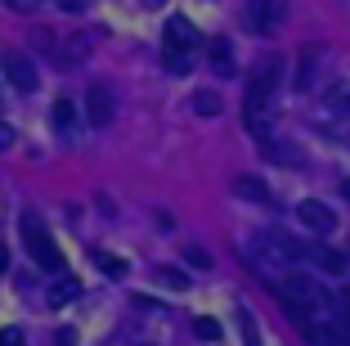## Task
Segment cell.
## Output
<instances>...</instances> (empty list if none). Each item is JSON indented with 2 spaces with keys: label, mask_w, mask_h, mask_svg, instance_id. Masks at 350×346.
Listing matches in <instances>:
<instances>
[{
  "label": "cell",
  "mask_w": 350,
  "mask_h": 346,
  "mask_svg": "<svg viewBox=\"0 0 350 346\" xmlns=\"http://www.w3.org/2000/svg\"><path fill=\"white\" fill-rule=\"evenodd\" d=\"M243 252H247L256 265H265V270H297V265L306 261V247H301L292 234H283V230H260Z\"/></svg>",
  "instance_id": "6da1fadb"
},
{
  "label": "cell",
  "mask_w": 350,
  "mask_h": 346,
  "mask_svg": "<svg viewBox=\"0 0 350 346\" xmlns=\"http://www.w3.org/2000/svg\"><path fill=\"white\" fill-rule=\"evenodd\" d=\"M23 238H27V252H31V261L41 265V270H50L54 279L63 275V252L54 247V238L45 234V225L36 221V216H23Z\"/></svg>",
  "instance_id": "7a4b0ae2"
},
{
  "label": "cell",
  "mask_w": 350,
  "mask_h": 346,
  "mask_svg": "<svg viewBox=\"0 0 350 346\" xmlns=\"http://www.w3.org/2000/svg\"><path fill=\"white\" fill-rule=\"evenodd\" d=\"M274 90H283V59L278 54H260L247 72V99L274 103Z\"/></svg>",
  "instance_id": "3957f363"
},
{
  "label": "cell",
  "mask_w": 350,
  "mask_h": 346,
  "mask_svg": "<svg viewBox=\"0 0 350 346\" xmlns=\"http://www.w3.org/2000/svg\"><path fill=\"white\" fill-rule=\"evenodd\" d=\"M0 68H5V77H10V86L14 90H36V63H31V54H23V50H5L0 54Z\"/></svg>",
  "instance_id": "277c9868"
},
{
  "label": "cell",
  "mask_w": 350,
  "mask_h": 346,
  "mask_svg": "<svg viewBox=\"0 0 350 346\" xmlns=\"http://www.w3.org/2000/svg\"><path fill=\"white\" fill-rule=\"evenodd\" d=\"M283 18H288V5L283 0H252L247 5V27L252 32H278L283 27Z\"/></svg>",
  "instance_id": "5b68a950"
},
{
  "label": "cell",
  "mask_w": 350,
  "mask_h": 346,
  "mask_svg": "<svg viewBox=\"0 0 350 346\" xmlns=\"http://www.w3.org/2000/svg\"><path fill=\"white\" fill-rule=\"evenodd\" d=\"M162 36H166V50H180V54H193L198 45H202L198 27L185 18V14H175V18H166V23H162Z\"/></svg>",
  "instance_id": "8992f818"
},
{
  "label": "cell",
  "mask_w": 350,
  "mask_h": 346,
  "mask_svg": "<svg viewBox=\"0 0 350 346\" xmlns=\"http://www.w3.org/2000/svg\"><path fill=\"white\" fill-rule=\"evenodd\" d=\"M243 126H247L260 144L274 140V103H265V99H243Z\"/></svg>",
  "instance_id": "52a82bcc"
},
{
  "label": "cell",
  "mask_w": 350,
  "mask_h": 346,
  "mask_svg": "<svg viewBox=\"0 0 350 346\" xmlns=\"http://www.w3.org/2000/svg\"><path fill=\"white\" fill-rule=\"evenodd\" d=\"M297 221L306 225L310 234H332V230H337V212H332L328 203H314V198H306V203L297 207Z\"/></svg>",
  "instance_id": "ba28073f"
},
{
  "label": "cell",
  "mask_w": 350,
  "mask_h": 346,
  "mask_svg": "<svg viewBox=\"0 0 350 346\" xmlns=\"http://www.w3.org/2000/svg\"><path fill=\"white\" fill-rule=\"evenodd\" d=\"M85 112H90V126H108L113 112H117L113 90H108V86H90V90H85Z\"/></svg>",
  "instance_id": "9c48e42d"
},
{
  "label": "cell",
  "mask_w": 350,
  "mask_h": 346,
  "mask_svg": "<svg viewBox=\"0 0 350 346\" xmlns=\"http://www.w3.org/2000/svg\"><path fill=\"white\" fill-rule=\"evenodd\" d=\"M306 261H310V265H319L323 275H350V256L337 252V247L314 243V247H306Z\"/></svg>",
  "instance_id": "30bf717a"
},
{
  "label": "cell",
  "mask_w": 350,
  "mask_h": 346,
  "mask_svg": "<svg viewBox=\"0 0 350 346\" xmlns=\"http://www.w3.org/2000/svg\"><path fill=\"white\" fill-rule=\"evenodd\" d=\"M81 297V279H72V275H59L50 284V293H45V301L50 306H68V301H77Z\"/></svg>",
  "instance_id": "8fae6325"
},
{
  "label": "cell",
  "mask_w": 350,
  "mask_h": 346,
  "mask_svg": "<svg viewBox=\"0 0 350 346\" xmlns=\"http://www.w3.org/2000/svg\"><path fill=\"white\" fill-rule=\"evenodd\" d=\"M234 189H238V198H247V203H274V194H269V184L260 180V175H238Z\"/></svg>",
  "instance_id": "7c38bea8"
},
{
  "label": "cell",
  "mask_w": 350,
  "mask_h": 346,
  "mask_svg": "<svg viewBox=\"0 0 350 346\" xmlns=\"http://www.w3.org/2000/svg\"><path fill=\"white\" fill-rule=\"evenodd\" d=\"M323 108H328L332 117H346V112H350V82H346V77L323 90Z\"/></svg>",
  "instance_id": "4fadbf2b"
},
{
  "label": "cell",
  "mask_w": 350,
  "mask_h": 346,
  "mask_svg": "<svg viewBox=\"0 0 350 346\" xmlns=\"http://www.w3.org/2000/svg\"><path fill=\"white\" fill-rule=\"evenodd\" d=\"M319 63H323V50H314V45H306V50H301L297 90H310V86H314V72H319Z\"/></svg>",
  "instance_id": "5bb4252c"
},
{
  "label": "cell",
  "mask_w": 350,
  "mask_h": 346,
  "mask_svg": "<svg viewBox=\"0 0 350 346\" xmlns=\"http://www.w3.org/2000/svg\"><path fill=\"white\" fill-rule=\"evenodd\" d=\"M211 68H216L220 77H234V45H229L225 36L211 41Z\"/></svg>",
  "instance_id": "9a60e30c"
},
{
  "label": "cell",
  "mask_w": 350,
  "mask_h": 346,
  "mask_svg": "<svg viewBox=\"0 0 350 346\" xmlns=\"http://www.w3.org/2000/svg\"><path fill=\"white\" fill-rule=\"evenodd\" d=\"M50 117H54V131H59V135H72V131H77V108H72L68 99H54Z\"/></svg>",
  "instance_id": "2e32d148"
},
{
  "label": "cell",
  "mask_w": 350,
  "mask_h": 346,
  "mask_svg": "<svg viewBox=\"0 0 350 346\" xmlns=\"http://www.w3.org/2000/svg\"><path fill=\"white\" fill-rule=\"evenodd\" d=\"M265 153H269V158H283L288 166H301V149L288 144V140H265Z\"/></svg>",
  "instance_id": "e0dca14e"
},
{
  "label": "cell",
  "mask_w": 350,
  "mask_h": 346,
  "mask_svg": "<svg viewBox=\"0 0 350 346\" xmlns=\"http://www.w3.org/2000/svg\"><path fill=\"white\" fill-rule=\"evenodd\" d=\"M193 112H202V117H216V112H220V95H216V90H198V95H193Z\"/></svg>",
  "instance_id": "ac0fdd59"
},
{
  "label": "cell",
  "mask_w": 350,
  "mask_h": 346,
  "mask_svg": "<svg viewBox=\"0 0 350 346\" xmlns=\"http://www.w3.org/2000/svg\"><path fill=\"white\" fill-rule=\"evenodd\" d=\"M166 72H171V77H185L189 68H193V59H189V54H180V50H166Z\"/></svg>",
  "instance_id": "d6986e66"
},
{
  "label": "cell",
  "mask_w": 350,
  "mask_h": 346,
  "mask_svg": "<svg viewBox=\"0 0 350 346\" xmlns=\"http://www.w3.org/2000/svg\"><path fill=\"white\" fill-rule=\"evenodd\" d=\"M193 333L202 337V342H220V324H216V319H206V315L193 319Z\"/></svg>",
  "instance_id": "ffe728a7"
},
{
  "label": "cell",
  "mask_w": 350,
  "mask_h": 346,
  "mask_svg": "<svg viewBox=\"0 0 350 346\" xmlns=\"http://www.w3.org/2000/svg\"><path fill=\"white\" fill-rule=\"evenodd\" d=\"M94 261L103 265V275H108V279H122V275H126V265H122V256H113V252H99V256H94Z\"/></svg>",
  "instance_id": "44dd1931"
},
{
  "label": "cell",
  "mask_w": 350,
  "mask_h": 346,
  "mask_svg": "<svg viewBox=\"0 0 350 346\" xmlns=\"http://www.w3.org/2000/svg\"><path fill=\"white\" fill-rule=\"evenodd\" d=\"M166 288H175V293H185V288H189V275H180V270H166Z\"/></svg>",
  "instance_id": "7402d4cb"
},
{
  "label": "cell",
  "mask_w": 350,
  "mask_h": 346,
  "mask_svg": "<svg viewBox=\"0 0 350 346\" xmlns=\"http://www.w3.org/2000/svg\"><path fill=\"white\" fill-rule=\"evenodd\" d=\"M0 346H23V328H5V333H0Z\"/></svg>",
  "instance_id": "603a6c76"
},
{
  "label": "cell",
  "mask_w": 350,
  "mask_h": 346,
  "mask_svg": "<svg viewBox=\"0 0 350 346\" xmlns=\"http://www.w3.org/2000/svg\"><path fill=\"white\" fill-rule=\"evenodd\" d=\"M185 256H189V265H211V256L202 247H185Z\"/></svg>",
  "instance_id": "cb8c5ba5"
},
{
  "label": "cell",
  "mask_w": 350,
  "mask_h": 346,
  "mask_svg": "<svg viewBox=\"0 0 350 346\" xmlns=\"http://www.w3.org/2000/svg\"><path fill=\"white\" fill-rule=\"evenodd\" d=\"M54 346H77V333L72 328H59V333H54Z\"/></svg>",
  "instance_id": "d4e9b609"
},
{
  "label": "cell",
  "mask_w": 350,
  "mask_h": 346,
  "mask_svg": "<svg viewBox=\"0 0 350 346\" xmlns=\"http://www.w3.org/2000/svg\"><path fill=\"white\" fill-rule=\"evenodd\" d=\"M59 5H63V10H68V14H81L85 5H90V0H59Z\"/></svg>",
  "instance_id": "484cf974"
},
{
  "label": "cell",
  "mask_w": 350,
  "mask_h": 346,
  "mask_svg": "<svg viewBox=\"0 0 350 346\" xmlns=\"http://www.w3.org/2000/svg\"><path fill=\"white\" fill-rule=\"evenodd\" d=\"M5 5H10V10H23V14L36 10V0H5Z\"/></svg>",
  "instance_id": "4316f807"
},
{
  "label": "cell",
  "mask_w": 350,
  "mask_h": 346,
  "mask_svg": "<svg viewBox=\"0 0 350 346\" xmlns=\"http://www.w3.org/2000/svg\"><path fill=\"white\" fill-rule=\"evenodd\" d=\"M10 144H14V126L0 122V149H10Z\"/></svg>",
  "instance_id": "83f0119b"
},
{
  "label": "cell",
  "mask_w": 350,
  "mask_h": 346,
  "mask_svg": "<svg viewBox=\"0 0 350 346\" xmlns=\"http://www.w3.org/2000/svg\"><path fill=\"white\" fill-rule=\"evenodd\" d=\"M5 265H10V247L0 243V275H5Z\"/></svg>",
  "instance_id": "f1b7e54d"
},
{
  "label": "cell",
  "mask_w": 350,
  "mask_h": 346,
  "mask_svg": "<svg viewBox=\"0 0 350 346\" xmlns=\"http://www.w3.org/2000/svg\"><path fill=\"white\" fill-rule=\"evenodd\" d=\"M337 301H341V315H350V293H341Z\"/></svg>",
  "instance_id": "f546056e"
},
{
  "label": "cell",
  "mask_w": 350,
  "mask_h": 346,
  "mask_svg": "<svg viewBox=\"0 0 350 346\" xmlns=\"http://www.w3.org/2000/svg\"><path fill=\"white\" fill-rule=\"evenodd\" d=\"M341 198H346V203H350V175H346V180H341Z\"/></svg>",
  "instance_id": "4dcf8cb0"
},
{
  "label": "cell",
  "mask_w": 350,
  "mask_h": 346,
  "mask_svg": "<svg viewBox=\"0 0 350 346\" xmlns=\"http://www.w3.org/2000/svg\"><path fill=\"white\" fill-rule=\"evenodd\" d=\"M144 5H162V0H144Z\"/></svg>",
  "instance_id": "1f68e13d"
}]
</instances>
